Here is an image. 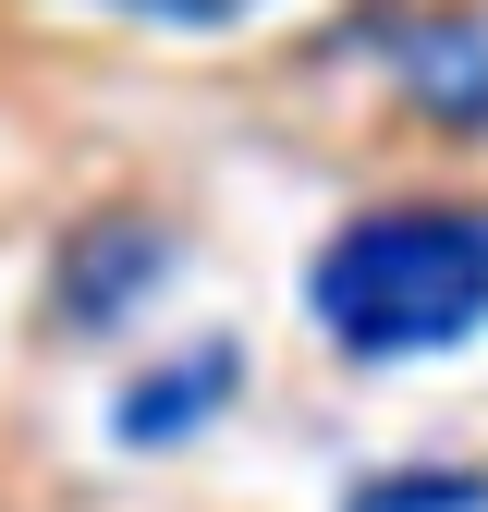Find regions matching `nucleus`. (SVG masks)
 I'll list each match as a JSON object with an SVG mask.
<instances>
[{
  "label": "nucleus",
  "instance_id": "obj_1",
  "mask_svg": "<svg viewBox=\"0 0 488 512\" xmlns=\"http://www.w3.org/2000/svg\"><path fill=\"white\" fill-rule=\"evenodd\" d=\"M305 305L354 366L391 354H440L488 317V208L464 196H415V208H366L318 244L305 269Z\"/></svg>",
  "mask_w": 488,
  "mask_h": 512
},
{
  "label": "nucleus",
  "instance_id": "obj_4",
  "mask_svg": "<svg viewBox=\"0 0 488 512\" xmlns=\"http://www.w3.org/2000/svg\"><path fill=\"white\" fill-rule=\"evenodd\" d=\"M415 98L452 110V122H488V37L476 25H427L415 37Z\"/></svg>",
  "mask_w": 488,
  "mask_h": 512
},
{
  "label": "nucleus",
  "instance_id": "obj_6",
  "mask_svg": "<svg viewBox=\"0 0 488 512\" xmlns=\"http://www.w3.org/2000/svg\"><path fill=\"white\" fill-rule=\"evenodd\" d=\"M122 13H159V25H232V13H257V0H122Z\"/></svg>",
  "mask_w": 488,
  "mask_h": 512
},
{
  "label": "nucleus",
  "instance_id": "obj_3",
  "mask_svg": "<svg viewBox=\"0 0 488 512\" xmlns=\"http://www.w3.org/2000/svg\"><path fill=\"white\" fill-rule=\"evenodd\" d=\"M232 391H244V354H232V342H183L171 366H147L135 391L110 403V427H122V439L147 452V439H183V427H208V415H220Z\"/></svg>",
  "mask_w": 488,
  "mask_h": 512
},
{
  "label": "nucleus",
  "instance_id": "obj_2",
  "mask_svg": "<svg viewBox=\"0 0 488 512\" xmlns=\"http://www.w3.org/2000/svg\"><path fill=\"white\" fill-rule=\"evenodd\" d=\"M159 269H171L159 220H98V232H74V256H61V317L98 330V317H122L135 293H159Z\"/></svg>",
  "mask_w": 488,
  "mask_h": 512
},
{
  "label": "nucleus",
  "instance_id": "obj_5",
  "mask_svg": "<svg viewBox=\"0 0 488 512\" xmlns=\"http://www.w3.org/2000/svg\"><path fill=\"white\" fill-rule=\"evenodd\" d=\"M342 512H488V476H452V464H415V476H366Z\"/></svg>",
  "mask_w": 488,
  "mask_h": 512
}]
</instances>
